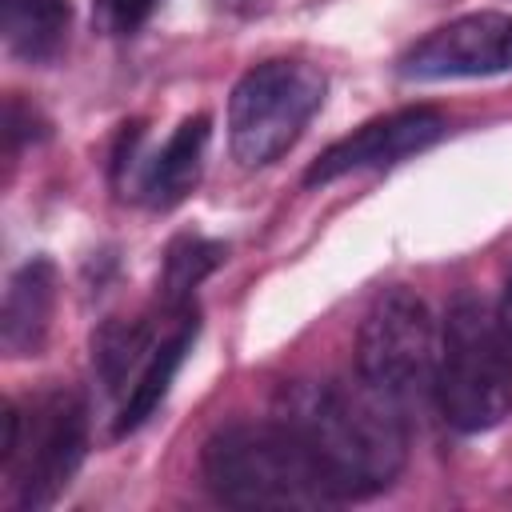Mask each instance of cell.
Segmentation results:
<instances>
[{
  "label": "cell",
  "instance_id": "obj_2",
  "mask_svg": "<svg viewBox=\"0 0 512 512\" xmlns=\"http://www.w3.org/2000/svg\"><path fill=\"white\" fill-rule=\"evenodd\" d=\"M204 484L232 508H324L332 504L304 444L284 420H232L200 452Z\"/></svg>",
  "mask_w": 512,
  "mask_h": 512
},
{
  "label": "cell",
  "instance_id": "obj_4",
  "mask_svg": "<svg viewBox=\"0 0 512 512\" xmlns=\"http://www.w3.org/2000/svg\"><path fill=\"white\" fill-rule=\"evenodd\" d=\"M88 452V404L72 388H52L28 412L4 404L0 468L24 512L48 508L76 476Z\"/></svg>",
  "mask_w": 512,
  "mask_h": 512
},
{
  "label": "cell",
  "instance_id": "obj_9",
  "mask_svg": "<svg viewBox=\"0 0 512 512\" xmlns=\"http://www.w3.org/2000/svg\"><path fill=\"white\" fill-rule=\"evenodd\" d=\"M208 140H212V120L204 112L184 116L172 136L140 164V180H136V196L156 208L168 212L176 204L188 200V192L200 184L204 172V156H208Z\"/></svg>",
  "mask_w": 512,
  "mask_h": 512
},
{
  "label": "cell",
  "instance_id": "obj_11",
  "mask_svg": "<svg viewBox=\"0 0 512 512\" xmlns=\"http://www.w3.org/2000/svg\"><path fill=\"white\" fill-rule=\"evenodd\" d=\"M196 332H200L196 308H192V304H188V308H176L172 320H168V328L160 332L156 348L148 352L140 376H136L132 388L124 392L120 420H116V436H128V432H136L148 416H156V408L164 404V396H168L176 372L184 368V360H188V352H192V344H196Z\"/></svg>",
  "mask_w": 512,
  "mask_h": 512
},
{
  "label": "cell",
  "instance_id": "obj_8",
  "mask_svg": "<svg viewBox=\"0 0 512 512\" xmlns=\"http://www.w3.org/2000/svg\"><path fill=\"white\" fill-rule=\"evenodd\" d=\"M444 132H448V120L436 108H400V112L376 116V120L360 124L352 136L324 148L320 160H312V168L304 172V184L320 188V184H332L352 172L392 168V164L432 148Z\"/></svg>",
  "mask_w": 512,
  "mask_h": 512
},
{
  "label": "cell",
  "instance_id": "obj_12",
  "mask_svg": "<svg viewBox=\"0 0 512 512\" xmlns=\"http://www.w3.org/2000/svg\"><path fill=\"white\" fill-rule=\"evenodd\" d=\"M72 28L68 0H0V36L4 48L24 64L52 60Z\"/></svg>",
  "mask_w": 512,
  "mask_h": 512
},
{
  "label": "cell",
  "instance_id": "obj_16",
  "mask_svg": "<svg viewBox=\"0 0 512 512\" xmlns=\"http://www.w3.org/2000/svg\"><path fill=\"white\" fill-rule=\"evenodd\" d=\"M500 328H504V344H508V360H512V276L504 284V300H500Z\"/></svg>",
  "mask_w": 512,
  "mask_h": 512
},
{
  "label": "cell",
  "instance_id": "obj_3",
  "mask_svg": "<svg viewBox=\"0 0 512 512\" xmlns=\"http://www.w3.org/2000/svg\"><path fill=\"white\" fill-rule=\"evenodd\" d=\"M432 400L448 428L464 436L492 432L512 408V360L500 312L472 292H460L444 312Z\"/></svg>",
  "mask_w": 512,
  "mask_h": 512
},
{
  "label": "cell",
  "instance_id": "obj_5",
  "mask_svg": "<svg viewBox=\"0 0 512 512\" xmlns=\"http://www.w3.org/2000/svg\"><path fill=\"white\" fill-rule=\"evenodd\" d=\"M328 80L308 60H264L248 68L228 96V148L240 168L276 164L312 124Z\"/></svg>",
  "mask_w": 512,
  "mask_h": 512
},
{
  "label": "cell",
  "instance_id": "obj_1",
  "mask_svg": "<svg viewBox=\"0 0 512 512\" xmlns=\"http://www.w3.org/2000/svg\"><path fill=\"white\" fill-rule=\"evenodd\" d=\"M276 420L304 444L332 504L384 492L408 456V416L360 376L288 384Z\"/></svg>",
  "mask_w": 512,
  "mask_h": 512
},
{
  "label": "cell",
  "instance_id": "obj_10",
  "mask_svg": "<svg viewBox=\"0 0 512 512\" xmlns=\"http://www.w3.org/2000/svg\"><path fill=\"white\" fill-rule=\"evenodd\" d=\"M56 312V264L48 256L24 260L4 288L0 308V348L8 356H36L48 340Z\"/></svg>",
  "mask_w": 512,
  "mask_h": 512
},
{
  "label": "cell",
  "instance_id": "obj_15",
  "mask_svg": "<svg viewBox=\"0 0 512 512\" xmlns=\"http://www.w3.org/2000/svg\"><path fill=\"white\" fill-rule=\"evenodd\" d=\"M164 0H92V24L104 36H136Z\"/></svg>",
  "mask_w": 512,
  "mask_h": 512
},
{
  "label": "cell",
  "instance_id": "obj_6",
  "mask_svg": "<svg viewBox=\"0 0 512 512\" xmlns=\"http://www.w3.org/2000/svg\"><path fill=\"white\" fill-rule=\"evenodd\" d=\"M440 328L412 288H388L372 300L356 332V376L392 400L404 416L432 396Z\"/></svg>",
  "mask_w": 512,
  "mask_h": 512
},
{
  "label": "cell",
  "instance_id": "obj_7",
  "mask_svg": "<svg viewBox=\"0 0 512 512\" xmlns=\"http://www.w3.org/2000/svg\"><path fill=\"white\" fill-rule=\"evenodd\" d=\"M512 72V16L508 12H464L400 56V76L436 80H484Z\"/></svg>",
  "mask_w": 512,
  "mask_h": 512
},
{
  "label": "cell",
  "instance_id": "obj_14",
  "mask_svg": "<svg viewBox=\"0 0 512 512\" xmlns=\"http://www.w3.org/2000/svg\"><path fill=\"white\" fill-rule=\"evenodd\" d=\"M224 260V244L204 240V236H180L172 240L168 256H164V276H160V292L168 308H188L196 284Z\"/></svg>",
  "mask_w": 512,
  "mask_h": 512
},
{
  "label": "cell",
  "instance_id": "obj_13",
  "mask_svg": "<svg viewBox=\"0 0 512 512\" xmlns=\"http://www.w3.org/2000/svg\"><path fill=\"white\" fill-rule=\"evenodd\" d=\"M160 332H156L152 320H108L92 336V364H96L108 392H128L132 388V380L140 376V368H144L148 352L156 348Z\"/></svg>",
  "mask_w": 512,
  "mask_h": 512
}]
</instances>
